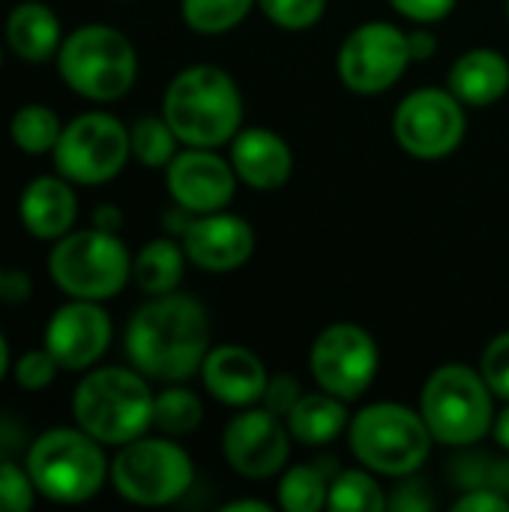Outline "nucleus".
<instances>
[{
    "instance_id": "1",
    "label": "nucleus",
    "mask_w": 509,
    "mask_h": 512,
    "mask_svg": "<svg viewBox=\"0 0 509 512\" xmlns=\"http://www.w3.org/2000/svg\"><path fill=\"white\" fill-rule=\"evenodd\" d=\"M123 348L144 378L183 384L201 372L210 351V315L192 294L171 291L150 297L129 318Z\"/></svg>"
},
{
    "instance_id": "17",
    "label": "nucleus",
    "mask_w": 509,
    "mask_h": 512,
    "mask_svg": "<svg viewBox=\"0 0 509 512\" xmlns=\"http://www.w3.org/2000/svg\"><path fill=\"white\" fill-rule=\"evenodd\" d=\"M186 258L207 273H231L243 267L255 252V231L243 216L216 210L195 213L180 234Z\"/></svg>"
},
{
    "instance_id": "34",
    "label": "nucleus",
    "mask_w": 509,
    "mask_h": 512,
    "mask_svg": "<svg viewBox=\"0 0 509 512\" xmlns=\"http://www.w3.org/2000/svg\"><path fill=\"white\" fill-rule=\"evenodd\" d=\"M480 372H483L486 384L492 387V393L509 402V333L495 336L486 345V351L480 357Z\"/></svg>"
},
{
    "instance_id": "15",
    "label": "nucleus",
    "mask_w": 509,
    "mask_h": 512,
    "mask_svg": "<svg viewBox=\"0 0 509 512\" xmlns=\"http://www.w3.org/2000/svg\"><path fill=\"white\" fill-rule=\"evenodd\" d=\"M111 336H114V324L99 300L69 297L63 306L51 312L42 345L54 354L60 369L87 372L105 357Z\"/></svg>"
},
{
    "instance_id": "43",
    "label": "nucleus",
    "mask_w": 509,
    "mask_h": 512,
    "mask_svg": "<svg viewBox=\"0 0 509 512\" xmlns=\"http://www.w3.org/2000/svg\"><path fill=\"white\" fill-rule=\"evenodd\" d=\"M222 512H270V504H267V501H249V498H240V501L225 504Z\"/></svg>"
},
{
    "instance_id": "26",
    "label": "nucleus",
    "mask_w": 509,
    "mask_h": 512,
    "mask_svg": "<svg viewBox=\"0 0 509 512\" xmlns=\"http://www.w3.org/2000/svg\"><path fill=\"white\" fill-rule=\"evenodd\" d=\"M327 510L333 512H378L387 510V495L372 477L369 468H351L339 471L330 480L327 492Z\"/></svg>"
},
{
    "instance_id": "24",
    "label": "nucleus",
    "mask_w": 509,
    "mask_h": 512,
    "mask_svg": "<svg viewBox=\"0 0 509 512\" xmlns=\"http://www.w3.org/2000/svg\"><path fill=\"white\" fill-rule=\"evenodd\" d=\"M186 261V249L177 237H156L132 258V279L147 297L171 294L183 282Z\"/></svg>"
},
{
    "instance_id": "32",
    "label": "nucleus",
    "mask_w": 509,
    "mask_h": 512,
    "mask_svg": "<svg viewBox=\"0 0 509 512\" xmlns=\"http://www.w3.org/2000/svg\"><path fill=\"white\" fill-rule=\"evenodd\" d=\"M258 6L282 30H309L321 21L327 0H258Z\"/></svg>"
},
{
    "instance_id": "12",
    "label": "nucleus",
    "mask_w": 509,
    "mask_h": 512,
    "mask_svg": "<svg viewBox=\"0 0 509 512\" xmlns=\"http://www.w3.org/2000/svg\"><path fill=\"white\" fill-rule=\"evenodd\" d=\"M408 63V33L390 21H366L354 27L336 54L342 84L360 96H378L390 90L405 75Z\"/></svg>"
},
{
    "instance_id": "7",
    "label": "nucleus",
    "mask_w": 509,
    "mask_h": 512,
    "mask_svg": "<svg viewBox=\"0 0 509 512\" xmlns=\"http://www.w3.org/2000/svg\"><path fill=\"white\" fill-rule=\"evenodd\" d=\"M492 387L480 369L465 363L438 366L420 393V414L432 438L444 447H471L495 426Z\"/></svg>"
},
{
    "instance_id": "29",
    "label": "nucleus",
    "mask_w": 509,
    "mask_h": 512,
    "mask_svg": "<svg viewBox=\"0 0 509 512\" xmlns=\"http://www.w3.org/2000/svg\"><path fill=\"white\" fill-rule=\"evenodd\" d=\"M258 0H180V15L189 30L201 36H219L234 30Z\"/></svg>"
},
{
    "instance_id": "11",
    "label": "nucleus",
    "mask_w": 509,
    "mask_h": 512,
    "mask_svg": "<svg viewBox=\"0 0 509 512\" xmlns=\"http://www.w3.org/2000/svg\"><path fill=\"white\" fill-rule=\"evenodd\" d=\"M465 102L447 87H420L408 93L393 114L396 144L423 162L447 159L465 141Z\"/></svg>"
},
{
    "instance_id": "16",
    "label": "nucleus",
    "mask_w": 509,
    "mask_h": 512,
    "mask_svg": "<svg viewBox=\"0 0 509 512\" xmlns=\"http://www.w3.org/2000/svg\"><path fill=\"white\" fill-rule=\"evenodd\" d=\"M237 171L210 147H186L165 165V186L174 204L189 213H216L234 201Z\"/></svg>"
},
{
    "instance_id": "45",
    "label": "nucleus",
    "mask_w": 509,
    "mask_h": 512,
    "mask_svg": "<svg viewBox=\"0 0 509 512\" xmlns=\"http://www.w3.org/2000/svg\"><path fill=\"white\" fill-rule=\"evenodd\" d=\"M0 66H3V42H0Z\"/></svg>"
},
{
    "instance_id": "47",
    "label": "nucleus",
    "mask_w": 509,
    "mask_h": 512,
    "mask_svg": "<svg viewBox=\"0 0 509 512\" xmlns=\"http://www.w3.org/2000/svg\"><path fill=\"white\" fill-rule=\"evenodd\" d=\"M0 276H3V267H0Z\"/></svg>"
},
{
    "instance_id": "2",
    "label": "nucleus",
    "mask_w": 509,
    "mask_h": 512,
    "mask_svg": "<svg viewBox=\"0 0 509 512\" xmlns=\"http://www.w3.org/2000/svg\"><path fill=\"white\" fill-rule=\"evenodd\" d=\"M162 117L180 144L216 150L243 129V93L225 69L198 63L168 81Z\"/></svg>"
},
{
    "instance_id": "4",
    "label": "nucleus",
    "mask_w": 509,
    "mask_h": 512,
    "mask_svg": "<svg viewBox=\"0 0 509 512\" xmlns=\"http://www.w3.org/2000/svg\"><path fill=\"white\" fill-rule=\"evenodd\" d=\"M24 465L36 492L51 504H84L96 498L111 480L105 444L75 426H54L33 438Z\"/></svg>"
},
{
    "instance_id": "31",
    "label": "nucleus",
    "mask_w": 509,
    "mask_h": 512,
    "mask_svg": "<svg viewBox=\"0 0 509 512\" xmlns=\"http://www.w3.org/2000/svg\"><path fill=\"white\" fill-rule=\"evenodd\" d=\"M36 486L27 465L0 459V512H27L36 504Z\"/></svg>"
},
{
    "instance_id": "20",
    "label": "nucleus",
    "mask_w": 509,
    "mask_h": 512,
    "mask_svg": "<svg viewBox=\"0 0 509 512\" xmlns=\"http://www.w3.org/2000/svg\"><path fill=\"white\" fill-rule=\"evenodd\" d=\"M231 165L246 186L270 192L291 180L294 153L279 132L267 126H249L231 138Z\"/></svg>"
},
{
    "instance_id": "46",
    "label": "nucleus",
    "mask_w": 509,
    "mask_h": 512,
    "mask_svg": "<svg viewBox=\"0 0 509 512\" xmlns=\"http://www.w3.org/2000/svg\"><path fill=\"white\" fill-rule=\"evenodd\" d=\"M507 18H509V0H507Z\"/></svg>"
},
{
    "instance_id": "3",
    "label": "nucleus",
    "mask_w": 509,
    "mask_h": 512,
    "mask_svg": "<svg viewBox=\"0 0 509 512\" xmlns=\"http://www.w3.org/2000/svg\"><path fill=\"white\" fill-rule=\"evenodd\" d=\"M135 366L90 369L72 393V417L105 447H123L153 426L156 393Z\"/></svg>"
},
{
    "instance_id": "41",
    "label": "nucleus",
    "mask_w": 509,
    "mask_h": 512,
    "mask_svg": "<svg viewBox=\"0 0 509 512\" xmlns=\"http://www.w3.org/2000/svg\"><path fill=\"white\" fill-rule=\"evenodd\" d=\"M408 48H411V60H429L438 51V39L429 30H414L408 33Z\"/></svg>"
},
{
    "instance_id": "9",
    "label": "nucleus",
    "mask_w": 509,
    "mask_h": 512,
    "mask_svg": "<svg viewBox=\"0 0 509 512\" xmlns=\"http://www.w3.org/2000/svg\"><path fill=\"white\" fill-rule=\"evenodd\" d=\"M195 480L192 456L168 438L141 435L111 459V486L114 492L138 507H168L180 501Z\"/></svg>"
},
{
    "instance_id": "14",
    "label": "nucleus",
    "mask_w": 509,
    "mask_h": 512,
    "mask_svg": "<svg viewBox=\"0 0 509 512\" xmlns=\"http://www.w3.org/2000/svg\"><path fill=\"white\" fill-rule=\"evenodd\" d=\"M291 429L270 408H243L222 432V456L240 477L267 480L288 465Z\"/></svg>"
},
{
    "instance_id": "36",
    "label": "nucleus",
    "mask_w": 509,
    "mask_h": 512,
    "mask_svg": "<svg viewBox=\"0 0 509 512\" xmlns=\"http://www.w3.org/2000/svg\"><path fill=\"white\" fill-rule=\"evenodd\" d=\"M300 396H303V393H300V384H297L294 378H288V375H279V378H270V381H267V390H264V399H261V402H264V408H270L273 414L288 417Z\"/></svg>"
},
{
    "instance_id": "39",
    "label": "nucleus",
    "mask_w": 509,
    "mask_h": 512,
    "mask_svg": "<svg viewBox=\"0 0 509 512\" xmlns=\"http://www.w3.org/2000/svg\"><path fill=\"white\" fill-rule=\"evenodd\" d=\"M33 294V279L27 270H3L0 276V303L6 306H21Z\"/></svg>"
},
{
    "instance_id": "42",
    "label": "nucleus",
    "mask_w": 509,
    "mask_h": 512,
    "mask_svg": "<svg viewBox=\"0 0 509 512\" xmlns=\"http://www.w3.org/2000/svg\"><path fill=\"white\" fill-rule=\"evenodd\" d=\"M492 432H495V441H498L504 450H509V402L501 414H495V426H492Z\"/></svg>"
},
{
    "instance_id": "5",
    "label": "nucleus",
    "mask_w": 509,
    "mask_h": 512,
    "mask_svg": "<svg viewBox=\"0 0 509 512\" xmlns=\"http://www.w3.org/2000/svg\"><path fill=\"white\" fill-rule=\"evenodd\" d=\"M54 63L63 84L90 102H117L138 78V51L129 36L99 21L69 30Z\"/></svg>"
},
{
    "instance_id": "25",
    "label": "nucleus",
    "mask_w": 509,
    "mask_h": 512,
    "mask_svg": "<svg viewBox=\"0 0 509 512\" xmlns=\"http://www.w3.org/2000/svg\"><path fill=\"white\" fill-rule=\"evenodd\" d=\"M63 132V123L54 108L42 102H27L21 105L12 120H9V138L12 144L27 153V156H45L54 150L57 138Z\"/></svg>"
},
{
    "instance_id": "18",
    "label": "nucleus",
    "mask_w": 509,
    "mask_h": 512,
    "mask_svg": "<svg viewBox=\"0 0 509 512\" xmlns=\"http://www.w3.org/2000/svg\"><path fill=\"white\" fill-rule=\"evenodd\" d=\"M204 390L228 408H252L264 399L267 366L261 357L243 345H216L201 363Z\"/></svg>"
},
{
    "instance_id": "44",
    "label": "nucleus",
    "mask_w": 509,
    "mask_h": 512,
    "mask_svg": "<svg viewBox=\"0 0 509 512\" xmlns=\"http://www.w3.org/2000/svg\"><path fill=\"white\" fill-rule=\"evenodd\" d=\"M12 369V354H9V342L6 336L0 333V381L6 378V372Z\"/></svg>"
},
{
    "instance_id": "22",
    "label": "nucleus",
    "mask_w": 509,
    "mask_h": 512,
    "mask_svg": "<svg viewBox=\"0 0 509 512\" xmlns=\"http://www.w3.org/2000/svg\"><path fill=\"white\" fill-rule=\"evenodd\" d=\"M447 87L471 108H489L509 90V60L498 48H471L447 72Z\"/></svg>"
},
{
    "instance_id": "38",
    "label": "nucleus",
    "mask_w": 509,
    "mask_h": 512,
    "mask_svg": "<svg viewBox=\"0 0 509 512\" xmlns=\"http://www.w3.org/2000/svg\"><path fill=\"white\" fill-rule=\"evenodd\" d=\"M387 507H393V510L399 512H426L435 507V501L426 495V486L423 483L411 480V483H402L393 492V498H387Z\"/></svg>"
},
{
    "instance_id": "8",
    "label": "nucleus",
    "mask_w": 509,
    "mask_h": 512,
    "mask_svg": "<svg viewBox=\"0 0 509 512\" xmlns=\"http://www.w3.org/2000/svg\"><path fill=\"white\" fill-rule=\"evenodd\" d=\"M51 282L75 300H111L132 279V255L114 231L81 228L54 240L48 252Z\"/></svg>"
},
{
    "instance_id": "21",
    "label": "nucleus",
    "mask_w": 509,
    "mask_h": 512,
    "mask_svg": "<svg viewBox=\"0 0 509 512\" xmlns=\"http://www.w3.org/2000/svg\"><path fill=\"white\" fill-rule=\"evenodd\" d=\"M6 48L24 63H48L63 45V24L42 0H21L3 21Z\"/></svg>"
},
{
    "instance_id": "19",
    "label": "nucleus",
    "mask_w": 509,
    "mask_h": 512,
    "mask_svg": "<svg viewBox=\"0 0 509 512\" xmlns=\"http://www.w3.org/2000/svg\"><path fill=\"white\" fill-rule=\"evenodd\" d=\"M66 177L39 174L18 195V219L24 231L36 240L54 243L75 228L78 219V195Z\"/></svg>"
},
{
    "instance_id": "23",
    "label": "nucleus",
    "mask_w": 509,
    "mask_h": 512,
    "mask_svg": "<svg viewBox=\"0 0 509 512\" xmlns=\"http://www.w3.org/2000/svg\"><path fill=\"white\" fill-rule=\"evenodd\" d=\"M291 438L303 447H327L348 429V408L345 399L333 393H306L297 399L291 414L285 417Z\"/></svg>"
},
{
    "instance_id": "37",
    "label": "nucleus",
    "mask_w": 509,
    "mask_h": 512,
    "mask_svg": "<svg viewBox=\"0 0 509 512\" xmlns=\"http://www.w3.org/2000/svg\"><path fill=\"white\" fill-rule=\"evenodd\" d=\"M453 512H509V498L498 489H468L453 501Z\"/></svg>"
},
{
    "instance_id": "13",
    "label": "nucleus",
    "mask_w": 509,
    "mask_h": 512,
    "mask_svg": "<svg viewBox=\"0 0 509 512\" xmlns=\"http://www.w3.org/2000/svg\"><path fill=\"white\" fill-rule=\"evenodd\" d=\"M378 366L381 354L372 333L348 321L324 327L309 351V369L315 384L345 402L360 399L372 387Z\"/></svg>"
},
{
    "instance_id": "33",
    "label": "nucleus",
    "mask_w": 509,
    "mask_h": 512,
    "mask_svg": "<svg viewBox=\"0 0 509 512\" xmlns=\"http://www.w3.org/2000/svg\"><path fill=\"white\" fill-rule=\"evenodd\" d=\"M57 372H60V363L54 360V354H51L45 345H42V348L24 351V354L15 360V366H12L15 384H18L21 390H27V393H39V390L51 387L54 378H57Z\"/></svg>"
},
{
    "instance_id": "40",
    "label": "nucleus",
    "mask_w": 509,
    "mask_h": 512,
    "mask_svg": "<svg viewBox=\"0 0 509 512\" xmlns=\"http://www.w3.org/2000/svg\"><path fill=\"white\" fill-rule=\"evenodd\" d=\"M90 225L117 234V231L123 228V210H120L117 204H99V207H93V213H90Z\"/></svg>"
},
{
    "instance_id": "6",
    "label": "nucleus",
    "mask_w": 509,
    "mask_h": 512,
    "mask_svg": "<svg viewBox=\"0 0 509 512\" xmlns=\"http://www.w3.org/2000/svg\"><path fill=\"white\" fill-rule=\"evenodd\" d=\"M348 444L372 474L405 480L426 465L435 438L420 411L399 402H372L351 417Z\"/></svg>"
},
{
    "instance_id": "28",
    "label": "nucleus",
    "mask_w": 509,
    "mask_h": 512,
    "mask_svg": "<svg viewBox=\"0 0 509 512\" xmlns=\"http://www.w3.org/2000/svg\"><path fill=\"white\" fill-rule=\"evenodd\" d=\"M279 507L285 512H318L327 507L330 480L318 465H294L279 480Z\"/></svg>"
},
{
    "instance_id": "10",
    "label": "nucleus",
    "mask_w": 509,
    "mask_h": 512,
    "mask_svg": "<svg viewBox=\"0 0 509 512\" xmlns=\"http://www.w3.org/2000/svg\"><path fill=\"white\" fill-rule=\"evenodd\" d=\"M129 126L108 111H84L63 123L51 150L54 171L75 186H105L129 162Z\"/></svg>"
},
{
    "instance_id": "30",
    "label": "nucleus",
    "mask_w": 509,
    "mask_h": 512,
    "mask_svg": "<svg viewBox=\"0 0 509 512\" xmlns=\"http://www.w3.org/2000/svg\"><path fill=\"white\" fill-rule=\"evenodd\" d=\"M132 156L147 168H165L177 156L180 138L168 126L165 117H141L129 126Z\"/></svg>"
},
{
    "instance_id": "27",
    "label": "nucleus",
    "mask_w": 509,
    "mask_h": 512,
    "mask_svg": "<svg viewBox=\"0 0 509 512\" xmlns=\"http://www.w3.org/2000/svg\"><path fill=\"white\" fill-rule=\"evenodd\" d=\"M204 420V405L201 399L180 387V384H171L168 390L156 393L153 399V426L162 432V435H171V438H183V435H192Z\"/></svg>"
},
{
    "instance_id": "35",
    "label": "nucleus",
    "mask_w": 509,
    "mask_h": 512,
    "mask_svg": "<svg viewBox=\"0 0 509 512\" xmlns=\"http://www.w3.org/2000/svg\"><path fill=\"white\" fill-rule=\"evenodd\" d=\"M390 6L408 21L435 24V21H444L456 9V0H390Z\"/></svg>"
}]
</instances>
